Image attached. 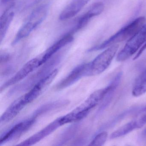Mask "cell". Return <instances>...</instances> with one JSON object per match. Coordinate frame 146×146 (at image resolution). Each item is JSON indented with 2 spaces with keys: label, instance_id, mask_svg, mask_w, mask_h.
<instances>
[{
  "label": "cell",
  "instance_id": "6da1fadb",
  "mask_svg": "<svg viewBox=\"0 0 146 146\" xmlns=\"http://www.w3.org/2000/svg\"><path fill=\"white\" fill-rule=\"evenodd\" d=\"M108 89L107 86L104 88L94 91L80 106L68 114L60 117L62 125L68 123L78 122L85 117L90 110L102 100Z\"/></svg>",
  "mask_w": 146,
  "mask_h": 146
},
{
  "label": "cell",
  "instance_id": "7a4b0ae2",
  "mask_svg": "<svg viewBox=\"0 0 146 146\" xmlns=\"http://www.w3.org/2000/svg\"><path fill=\"white\" fill-rule=\"evenodd\" d=\"M62 54H55L48 60L42 64V66L37 71L32 74L23 82L13 88L9 91V95L17 93L25 92L32 88L38 82L51 73L55 66L59 64L62 58Z\"/></svg>",
  "mask_w": 146,
  "mask_h": 146
},
{
  "label": "cell",
  "instance_id": "3957f363",
  "mask_svg": "<svg viewBox=\"0 0 146 146\" xmlns=\"http://www.w3.org/2000/svg\"><path fill=\"white\" fill-rule=\"evenodd\" d=\"M145 22L146 19L144 17L137 18L101 44L89 49L88 52L102 50L127 39H129L143 27Z\"/></svg>",
  "mask_w": 146,
  "mask_h": 146
},
{
  "label": "cell",
  "instance_id": "277c9868",
  "mask_svg": "<svg viewBox=\"0 0 146 146\" xmlns=\"http://www.w3.org/2000/svg\"><path fill=\"white\" fill-rule=\"evenodd\" d=\"M48 12V6L43 5L36 9L31 14L27 22L20 28L13 42V45L17 43L39 26L46 18Z\"/></svg>",
  "mask_w": 146,
  "mask_h": 146
},
{
  "label": "cell",
  "instance_id": "5b68a950",
  "mask_svg": "<svg viewBox=\"0 0 146 146\" xmlns=\"http://www.w3.org/2000/svg\"><path fill=\"white\" fill-rule=\"evenodd\" d=\"M146 42V24L131 38L117 55V60L123 62L135 54Z\"/></svg>",
  "mask_w": 146,
  "mask_h": 146
},
{
  "label": "cell",
  "instance_id": "8992f818",
  "mask_svg": "<svg viewBox=\"0 0 146 146\" xmlns=\"http://www.w3.org/2000/svg\"><path fill=\"white\" fill-rule=\"evenodd\" d=\"M118 48L117 44L112 45L90 62V76L99 75L105 71L111 64Z\"/></svg>",
  "mask_w": 146,
  "mask_h": 146
},
{
  "label": "cell",
  "instance_id": "52a82bcc",
  "mask_svg": "<svg viewBox=\"0 0 146 146\" xmlns=\"http://www.w3.org/2000/svg\"><path fill=\"white\" fill-rule=\"evenodd\" d=\"M36 118L34 116L19 122L2 134L0 138V145L19 138L28 131L35 123Z\"/></svg>",
  "mask_w": 146,
  "mask_h": 146
},
{
  "label": "cell",
  "instance_id": "ba28073f",
  "mask_svg": "<svg viewBox=\"0 0 146 146\" xmlns=\"http://www.w3.org/2000/svg\"><path fill=\"white\" fill-rule=\"evenodd\" d=\"M90 76V64H82L75 67L65 78L56 86L58 90L63 89L72 85L82 78Z\"/></svg>",
  "mask_w": 146,
  "mask_h": 146
},
{
  "label": "cell",
  "instance_id": "9c48e42d",
  "mask_svg": "<svg viewBox=\"0 0 146 146\" xmlns=\"http://www.w3.org/2000/svg\"><path fill=\"white\" fill-rule=\"evenodd\" d=\"M40 59L35 58L27 62L13 77L6 82L1 87L2 92L6 88L19 82L26 77L29 74L34 71L37 67L40 66Z\"/></svg>",
  "mask_w": 146,
  "mask_h": 146
},
{
  "label": "cell",
  "instance_id": "30bf717a",
  "mask_svg": "<svg viewBox=\"0 0 146 146\" xmlns=\"http://www.w3.org/2000/svg\"><path fill=\"white\" fill-rule=\"evenodd\" d=\"M62 125V124L60 120V117L57 118L47 125L44 129L38 131L25 141L22 142L18 145L31 146L34 145L52 133L58 128H59Z\"/></svg>",
  "mask_w": 146,
  "mask_h": 146
},
{
  "label": "cell",
  "instance_id": "8fae6325",
  "mask_svg": "<svg viewBox=\"0 0 146 146\" xmlns=\"http://www.w3.org/2000/svg\"><path fill=\"white\" fill-rule=\"evenodd\" d=\"M104 10V5L102 2H96L92 5L88 11L78 19L76 25L70 33L72 34L85 27L91 19L101 14Z\"/></svg>",
  "mask_w": 146,
  "mask_h": 146
},
{
  "label": "cell",
  "instance_id": "7c38bea8",
  "mask_svg": "<svg viewBox=\"0 0 146 146\" xmlns=\"http://www.w3.org/2000/svg\"><path fill=\"white\" fill-rule=\"evenodd\" d=\"M27 104L28 103L24 95L14 101L2 114L0 120L1 123H7L13 119Z\"/></svg>",
  "mask_w": 146,
  "mask_h": 146
},
{
  "label": "cell",
  "instance_id": "4fadbf2b",
  "mask_svg": "<svg viewBox=\"0 0 146 146\" xmlns=\"http://www.w3.org/2000/svg\"><path fill=\"white\" fill-rule=\"evenodd\" d=\"M73 39L74 38L72 34L70 33L56 42L46 51L42 58L40 59V63L41 66L46 62L54 55H55L60 49L72 42Z\"/></svg>",
  "mask_w": 146,
  "mask_h": 146
},
{
  "label": "cell",
  "instance_id": "5bb4252c",
  "mask_svg": "<svg viewBox=\"0 0 146 146\" xmlns=\"http://www.w3.org/2000/svg\"><path fill=\"white\" fill-rule=\"evenodd\" d=\"M122 76V72H119L111 83L108 85V90L102 100V104L97 111V114H100L110 104L112 98L113 97L114 92L120 83Z\"/></svg>",
  "mask_w": 146,
  "mask_h": 146
},
{
  "label": "cell",
  "instance_id": "9a60e30c",
  "mask_svg": "<svg viewBox=\"0 0 146 146\" xmlns=\"http://www.w3.org/2000/svg\"><path fill=\"white\" fill-rule=\"evenodd\" d=\"M15 12L13 5L10 6L1 15L0 19V42H2L13 20Z\"/></svg>",
  "mask_w": 146,
  "mask_h": 146
},
{
  "label": "cell",
  "instance_id": "2e32d148",
  "mask_svg": "<svg viewBox=\"0 0 146 146\" xmlns=\"http://www.w3.org/2000/svg\"><path fill=\"white\" fill-rule=\"evenodd\" d=\"M146 93V69L137 78L132 90V95L139 97Z\"/></svg>",
  "mask_w": 146,
  "mask_h": 146
},
{
  "label": "cell",
  "instance_id": "e0dca14e",
  "mask_svg": "<svg viewBox=\"0 0 146 146\" xmlns=\"http://www.w3.org/2000/svg\"><path fill=\"white\" fill-rule=\"evenodd\" d=\"M68 103V101H66V100L57 101L48 103L46 105H43L37 109L34 113L33 116L37 118L41 115H42L46 113L54 110L56 108H58L62 106L67 105Z\"/></svg>",
  "mask_w": 146,
  "mask_h": 146
},
{
  "label": "cell",
  "instance_id": "ac0fdd59",
  "mask_svg": "<svg viewBox=\"0 0 146 146\" xmlns=\"http://www.w3.org/2000/svg\"><path fill=\"white\" fill-rule=\"evenodd\" d=\"M136 127L132 120L128 122L113 132L110 136L111 139H116L127 135L136 129Z\"/></svg>",
  "mask_w": 146,
  "mask_h": 146
},
{
  "label": "cell",
  "instance_id": "d6986e66",
  "mask_svg": "<svg viewBox=\"0 0 146 146\" xmlns=\"http://www.w3.org/2000/svg\"><path fill=\"white\" fill-rule=\"evenodd\" d=\"M78 125H72V126L69 127L62 134L59 141V143H60L59 145H63V143H65L74 136L78 129Z\"/></svg>",
  "mask_w": 146,
  "mask_h": 146
},
{
  "label": "cell",
  "instance_id": "ffe728a7",
  "mask_svg": "<svg viewBox=\"0 0 146 146\" xmlns=\"http://www.w3.org/2000/svg\"><path fill=\"white\" fill-rule=\"evenodd\" d=\"M132 120L135 123L137 129H140L146 124V106L141 109Z\"/></svg>",
  "mask_w": 146,
  "mask_h": 146
},
{
  "label": "cell",
  "instance_id": "44dd1931",
  "mask_svg": "<svg viewBox=\"0 0 146 146\" xmlns=\"http://www.w3.org/2000/svg\"><path fill=\"white\" fill-rule=\"evenodd\" d=\"M107 138V132L106 131H102L95 137L89 146H102L106 142Z\"/></svg>",
  "mask_w": 146,
  "mask_h": 146
},
{
  "label": "cell",
  "instance_id": "7402d4cb",
  "mask_svg": "<svg viewBox=\"0 0 146 146\" xmlns=\"http://www.w3.org/2000/svg\"><path fill=\"white\" fill-rule=\"evenodd\" d=\"M145 49H146V42L142 46V47L140 48V50L138 51V52L137 53L136 55L134 57L133 59L135 60H136L138 58L141 56V54H142V53L145 51Z\"/></svg>",
  "mask_w": 146,
  "mask_h": 146
},
{
  "label": "cell",
  "instance_id": "603a6c76",
  "mask_svg": "<svg viewBox=\"0 0 146 146\" xmlns=\"http://www.w3.org/2000/svg\"><path fill=\"white\" fill-rule=\"evenodd\" d=\"M142 136L143 138H146V129L143 132Z\"/></svg>",
  "mask_w": 146,
  "mask_h": 146
}]
</instances>
